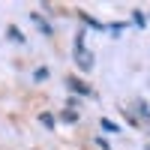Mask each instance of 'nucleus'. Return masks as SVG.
I'll use <instances>...</instances> for the list:
<instances>
[{"label":"nucleus","mask_w":150,"mask_h":150,"mask_svg":"<svg viewBox=\"0 0 150 150\" xmlns=\"http://www.w3.org/2000/svg\"><path fill=\"white\" fill-rule=\"evenodd\" d=\"M102 129H105V132H111V135H114V132H120V126H117L114 120H108V117H102Z\"/></svg>","instance_id":"obj_6"},{"label":"nucleus","mask_w":150,"mask_h":150,"mask_svg":"<svg viewBox=\"0 0 150 150\" xmlns=\"http://www.w3.org/2000/svg\"><path fill=\"white\" fill-rule=\"evenodd\" d=\"M33 78H36V81H45V78H48V69H45V66H39V69L33 72Z\"/></svg>","instance_id":"obj_8"},{"label":"nucleus","mask_w":150,"mask_h":150,"mask_svg":"<svg viewBox=\"0 0 150 150\" xmlns=\"http://www.w3.org/2000/svg\"><path fill=\"white\" fill-rule=\"evenodd\" d=\"M66 87H69L72 93H78V96H90V93H93L90 87H87L84 81H78V78H66Z\"/></svg>","instance_id":"obj_2"},{"label":"nucleus","mask_w":150,"mask_h":150,"mask_svg":"<svg viewBox=\"0 0 150 150\" xmlns=\"http://www.w3.org/2000/svg\"><path fill=\"white\" fill-rule=\"evenodd\" d=\"M39 123H42L45 129H54V114H48V111H45V114H39Z\"/></svg>","instance_id":"obj_5"},{"label":"nucleus","mask_w":150,"mask_h":150,"mask_svg":"<svg viewBox=\"0 0 150 150\" xmlns=\"http://www.w3.org/2000/svg\"><path fill=\"white\" fill-rule=\"evenodd\" d=\"M63 120H66V123H75V120H78V114H75V111H63Z\"/></svg>","instance_id":"obj_9"},{"label":"nucleus","mask_w":150,"mask_h":150,"mask_svg":"<svg viewBox=\"0 0 150 150\" xmlns=\"http://www.w3.org/2000/svg\"><path fill=\"white\" fill-rule=\"evenodd\" d=\"M30 18H33V24H36V27H39L45 36H51V33H54V27H51V24H48L42 15H39V12H30Z\"/></svg>","instance_id":"obj_3"},{"label":"nucleus","mask_w":150,"mask_h":150,"mask_svg":"<svg viewBox=\"0 0 150 150\" xmlns=\"http://www.w3.org/2000/svg\"><path fill=\"white\" fill-rule=\"evenodd\" d=\"M72 57H75V63H78V69H84V72H90V69H93V51L87 48L84 33L75 36V51H72Z\"/></svg>","instance_id":"obj_1"},{"label":"nucleus","mask_w":150,"mask_h":150,"mask_svg":"<svg viewBox=\"0 0 150 150\" xmlns=\"http://www.w3.org/2000/svg\"><path fill=\"white\" fill-rule=\"evenodd\" d=\"M108 27H111V33H120L123 27H126V24H120V21H114V24H108Z\"/></svg>","instance_id":"obj_10"},{"label":"nucleus","mask_w":150,"mask_h":150,"mask_svg":"<svg viewBox=\"0 0 150 150\" xmlns=\"http://www.w3.org/2000/svg\"><path fill=\"white\" fill-rule=\"evenodd\" d=\"M6 36H9V39H15V42H24L21 30H15V27H9V30H6Z\"/></svg>","instance_id":"obj_7"},{"label":"nucleus","mask_w":150,"mask_h":150,"mask_svg":"<svg viewBox=\"0 0 150 150\" xmlns=\"http://www.w3.org/2000/svg\"><path fill=\"white\" fill-rule=\"evenodd\" d=\"M81 21H84V24H90V27H93V30H108V27H105V24H99V21H96L93 15H87V12H81Z\"/></svg>","instance_id":"obj_4"}]
</instances>
